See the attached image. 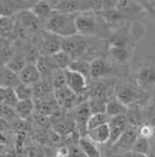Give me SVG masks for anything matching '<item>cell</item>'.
<instances>
[{
    "mask_svg": "<svg viewBox=\"0 0 155 157\" xmlns=\"http://www.w3.org/2000/svg\"><path fill=\"white\" fill-rule=\"evenodd\" d=\"M75 25L78 35L86 38H104L109 35L110 26L96 11H86L76 14Z\"/></svg>",
    "mask_w": 155,
    "mask_h": 157,
    "instance_id": "1",
    "label": "cell"
},
{
    "mask_svg": "<svg viewBox=\"0 0 155 157\" xmlns=\"http://www.w3.org/2000/svg\"><path fill=\"white\" fill-rule=\"evenodd\" d=\"M76 14H67L54 11L49 19L43 24V29L52 33L59 38H68L76 35V25H75Z\"/></svg>",
    "mask_w": 155,
    "mask_h": 157,
    "instance_id": "2",
    "label": "cell"
},
{
    "mask_svg": "<svg viewBox=\"0 0 155 157\" xmlns=\"http://www.w3.org/2000/svg\"><path fill=\"white\" fill-rule=\"evenodd\" d=\"M93 38H86L82 35H72L68 38H62V44H61V51L67 53L72 60L82 59L84 54L88 53V51L92 49V42L91 40Z\"/></svg>",
    "mask_w": 155,
    "mask_h": 157,
    "instance_id": "3",
    "label": "cell"
},
{
    "mask_svg": "<svg viewBox=\"0 0 155 157\" xmlns=\"http://www.w3.org/2000/svg\"><path fill=\"white\" fill-rule=\"evenodd\" d=\"M140 89L129 82H118L113 88V96H116L126 107L140 102Z\"/></svg>",
    "mask_w": 155,
    "mask_h": 157,
    "instance_id": "4",
    "label": "cell"
},
{
    "mask_svg": "<svg viewBox=\"0 0 155 157\" xmlns=\"http://www.w3.org/2000/svg\"><path fill=\"white\" fill-rule=\"evenodd\" d=\"M65 80L67 87L77 96H85L89 98V82L88 78L82 74L72 72L70 69H65Z\"/></svg>",
    "mask_w": 155,
    "mask_h": 157,
    "instance_id": "5",
    "label": "cell"
},
{
    "mask_svg": "<svg viewBox=\"0 0 155 157\" xmlns=\"http://www.w3.org/2000/svg\"><path fill=\"white\" fill-rule=\"evenodd\" d=\"M72 117L75 121L76 130L79 137H86L88 134V122L91 116V110L88 105V101L79 103L77 107H75L72 111Z\"/></svg>",
    "mask_w": 155,
    "mask_h": 157,
    "instance_id": "6",
    "label": "cell"
},
{
    "mask_svg": "<svg viewBox=\"0 0 155 157\" xmlns=\"http://www.w3.org/2000/svg\"><path fill=\"white\" fill-rule=\"evenodd\" d=\"M136 138H138L136 128H133V127L128 125L127 129L121 134V136L117 140L116 143L112 144L110 147V150H109L110 151V156L131 151L133 144L136 141Z\"/></svg>",
    "mask_w": 155,
    "mask_h": 157,
    "instance_id": "7",
    "label": "cell"
},
{
    "mask_svg": "<svg viewBox=\"0 0 155 157\" xmlns=\"http://www.w3.org/2000/svg\"><path fill=\"white\" fill-rule=\"evenodd\" d=\"M39 42V46L36 47L39 48L41 55H54L61 51L62 38L43 29V32L40 35Z\"/></svg>",
    "mask_w": 155,
    "mask_h": 157,
    "instance_id": "8",
    "label": "cell"
},
{
    "mask_svg": "<svg viewBox=\"0 0 155 157\" xmlns=\"http://www.w3.org/2000/svg\"><path fill=\"white\" fill-rule=\"evenodd\" d=\"M54 98H55L58 107L65 111H72L75 107H77L81 103L79 98L71 92L67 86L55 89L54 90Z\"/></svg>",
    "mask_w": 155,
    "mask_h": 157,
    "instance_id": "9",
    "label": "cell"
},
{
    "mask_svg": "<svg viewBox=\"0 0 155 157\" xmlns=\"http://www.w3.org/2000/svg\"><path fill=\"white\" fill-rule=\"evenodd\" d=\"M52 129L62 140H71L75 137L79 138L71 111L67 114V116L62 121H59L55 124H52Z\"/></svg>",
    "mask_w": 155,
    "mask_h": 157,
    "instance_id": "10",
    "label": "cell"
},
{
    "mask_svg": "<svg viewBox=\"0 0 155 157\" xmlns=\"http://www.w3.org/2000/svg\"><path fill=\"white\" fill-rule=\"evenodd\" d=\"M113 73V65L110 60L103 56H98L91 60L90 62V78L100 80L110 76Z\"/></svg>",
    "mask_w": 155,
    "mask_h": 157,
    "instance_id": "11",
    "label": "cell"
},
{
    "mask_svg": "<svg viewBox=\"0 0 155 157\" xmlns=\"http://www.w3.org/2000/svg\"><path fill=\"white\" fill-rule=\"evenodd\" d=\"M14 18H15L16 22L19 24L20 26L26 31L27 34L36 33L40 29L41 24H42V22L32 13L31 10L22 11V12H20V13L16 14ZM42 26H43V24H42Z\"/></svg>",
    "mask_w": 155,
    "mask_h": 157,
    "instance_id": "12",
    "label": "cell"
},
{
    "mask_svg": "<svg viewBox=\"0 0 155 157\" xmlns=\"http://www.w3.org/2000/svg\"><path fill=\"white\" fill-rule=\"evenodd\" d=\"M109 128H110V140L107 142V145L111 147L112 144L117 142V140L121 136L124 131L127 129V120L125 117V115L120 116H114L109 120Z\"/></svg>",
    "mask_w": 155,
    "mask_h": 157,
    "instance_id": "13",
    "label": "cell"
},
{
    "mask_svg": "<svg viewBox=\"0 0 155 157\" xmlns=\"http://www.w3.org/2000/svg\"><path fill=\"white\" fill-rule=\"evenodd\" d=\"M138 85L141 88H149L155 86V61L153 63H145L136 74Z\"/></svg>",
    "mask_w": 155,
    "mask_h": 157,
    "instance_id": "14",
    "label": "cell"
},
{
    "mask_svg": "<svg viewBox=\"0 0 155 157\" xmlns=\"http://www.w3.org/2000/svg\"><path fill=\"white\" fill-rule=\"evenodd\" d=\"M143 105L141 102H136L127 107L125 117L127 120V124L133 128H138L143 123Z\"/></svg>",
    "mask_w": 155,
    "mask_h": 157,
    "instance_id": "15",
    "label": "cell"
},
{
    "mask_svg": "<svg viewBox=\"0 0 155 157\" xmlns=\"http://www.w3.org/2000/svg\"><path fill=\"white\" fill-rule=\"evenodd\" d=\"M36 67L39 69L41 78L50 80L52 75L57 71V66L55 65L52 55H40V58L36 61Z\"/></svg>",
    "mask_w": 155,
    "mask_h": 157,
    "instance_id": "16",
    "label": "cell"
},
{
    "mask_svg": "<svg viewBox=\"0 0 155 157\" xmlns=\"http://www.w3.org/2000/svg\"><path fill=\"white\" fill-rule=\"evenodd\" d=\"M116 10L124 18L127 17H139L138 14L143 13V8L139 2L134 1H117Z\"/></svg>",
    "mask_w": 155,
    "mask_h": 157,
    "instance_id": "17",
    "label": "cell"
},
{
    "mask_svg": "<svg viewBox=\"0 0 155 157\" xmlns=\"http://www.w3.org/2000/svg\"><path fill=\"white\" fill-rule=\"evenodd\" d=\"M20 82L27 86H34L41 80V74L36 65L34 63H27V66L21 71L19 74Z\"/></svg>",
    "mask_w": 155,
    "mask_h": 157,
    "instance_id": "18",
    "label": "cell"
},
{
    "mask_svg": "<svg viewBox=\"0 0 155 157\" xmlns=\"http://www.w3.org/2000/svg\"><path fill=\"white\" fill-rule=\"evenodd\" d=\"M20 83L19 75L11 71L6 65L0 67V88H14Z\"/></svg>",
    "mask_w": 155,
    "mask_h": 157,
    "instance_id": "19",
    "label": "cell"
},
{
    "mask_svg": "<svg viewBox=\"0 0 155 157\" xmlns=\"http://www.w3.org/2000/svg\"><path fill=\"white\" fill-rule=\"evenodd\" d=\"M32 13L38 18V19L45 24L47 20L49 19V17L54 12V8L50 5V1H45V0H40L35 1V4L31 8Z\"/></svg>",
    "mask_w": 155,
    "mask_h": 157,
    "instance_id": "20",
    "label": "cell"
},
{
    "mask_svg": "<svg viewBox=\"0 0 155 157\" xmlns=\"http://www.w3.org/2000/svg\"><path fill=\"white\" fill-rule=\"evenodd\" d=\"M86 137L96 144H107L110 140V128L109 124L99 125L97 128L88 131Z\"/></svg>",
    "mask_w": 155,
    "mask_h": 157,
    "instance_id": "21",
    "label": "cell"
},
{
    "mask_svg": "<svg viewBox=\"0 0 155 157\" xmlns=\"http://www.w3.org/2000/svg\"><path fill=\"white\" fill-rule=\"evenodd\" d=\"M127 110V107L123 105L116 96H110L106 103V108H105V114L107 115V117H114V116H120V115H125Z\"/></svg>",
    "mask_w": 155,
    "mask_h": 157,
    "instance_id": "22",
    "label": "cell"
},
{
    "mask_svg": "<svg viewBox=\"0 0 155 157\" xmlns=\"http://www.w3.org/2000/svg\"><path fill=\"white\" fill-rule=\"evenodd\" d=\"M14 109H15V113L20 120L26 121L29 117H32V115L34 114L35 105H34L33 100H23V101H19Z\"/></svg>",
    "mask_w": 155,
    "mask_h": 157,
    "instance_id": "23",
    "label": "cell"
},
{
    "mask_svg": "<svg viewBox=\"0 0 155 157\" xmlns=\"http://www.w3.org/2000/svg\"><path fill=\"white\" fill-rule=\"evenodd\" d=\"M15 27L14 17H0V38L2 39H12Z\"/></svg>",
    "mask_w": 155,
    "mask_h": 157,
    "instance_id": "24",
    "label": "cell"
},
{
    "mask_svg": "<svg viewBox=\"0 0 155 157\" xmlns=\"http://www.w3.org/2000/svg\"><path fill=\"white\" fill-rule=\"evenodd\" d=\"M77 143L86 157H103L100 150L97 148V144L93 143L88 137H79Z\"/></svg>",
    "mask_w": 155,
    "mask_h": 157,
    "instance_id": "25",
    "label": "cell"
},
{
    "mask_svg": "<svg viewBox=\"0 0 155 157\" xmlns=\"http://www.w3.org/2000/svg\"><path fill=\"white\" fill-rule=\"evenodd\" d=\"M111 58L117 61L118 63H125L127 62L129 58V49L127 46H120V45H110L109 46Z\"/></svg>",
    "mask_w": 155,
    "mask_h": 157,
    "instance_id": "26",
    "label": "cell"
},
{
    "mask_svg": "<svg viewBox=\"0 0 155 157\" xmlns=\"http://www.w3.org/2000/svg\"><path fill=\"white\" fill-rule=\"evenodd\" d=\"M68 69H70L72 72L82 74L88 80L90 78V62L88 60H82V59L72 60Z\"/></svg>",
    "mask_w": 155,
    "mask_h": 157,
    "instance_id": "27",
    "label": "cell"
},
{
    "mask_svg": "<svg viewBox=\"0 0 155 157\" xmlns=\"http://www.w3.org/2000/svg\"><path fill=\"white\" fill-rule=\"evenodd\" d=\"M6 66L11 71H13L15 74L19 75L20 73H21V71L27 66V61L25 59V56L21 53H19V54H14L13 56L7 61Z\"/></svg>",
    "mask_w": 155,
    "mask_h": 157,
    "instance_id": "28",
    "label": "cell"
},
{
    "mask_svg": "<svg viewBox=\"0 0 155 157\" xmlns=\"http://www.w3.org/2000/svg\"><path fill=\"white\" fill-rule=\"evenodd\" d=\"M109 120L107 115L105 113H97V114H91L90 118H89V122H88V131L92 130L95 128H97L99 125H103L109 123Z\"/></svg>",
    "mask_w": 155,
    "mask_h": 157,
    "instance_id": "29",
    "label": "cell"
},
{
    "mask_svg": "<svg viewBox=\"0 0 155 157\" xmlns=\"http://www.w3.org/2000/svg\"><path fill=\"white\" fill-rule=\"evenodd\" d=\"M52 58L54 60V62H55V65L57 66L58 69H62V71L68 69L71 63V61H72L70 56L67 53L63 52V51H59L58 53L52 55Z\"/></svg>",
    "mask_w": 155,
    "mask_h": 157,
    "instance_id": "30",
    "label": "cell"
},
{
    "mask_svg": "<svg viewBox=\"0 0 155 157\" xmlns=\"http://www.w3.org/2000/svg\"><path fill=\"white\" fill-rule=\"evenodd\" d=\"M150 147H152V143L150 141L147 140V138H142V137H138L136 141L134 142L133 147H132V150L136 154H140V155H145L147 156V154L150 150Z\"/></svg>",
    "mask_w": 155,
    "mask_h": 157,
    "instance_id": "31",
    "label": "cell"
},
{
    "mask_svg": "<svg viewBox=\"0 0 155 157\" xmlns=\"http://www.w3.org/2000/svg\"><path fill=\"white\" fill-rule=\"evenodd\" d=\"M16 98L19 101H23V100H33V87L32 86L23 85L20 82L16 87L13 88Z\"/></svg>",
    "mask_w": 155,
    "mask_h": 157,
    "instance_id": "32",
    "label": "cell"
},
{
    "mask_svg": "<svg viewBox=\"0 0 155 157\" xmlns=\"http://www.w3.org/2000/svg\"><path fill=\"white\" fill-rule=\"evenodd\" d=\"M0 118L5 120L9 124H12L19 117H18V115H16L14 108L9 107V105H4V103H0Z\"/></svg>",
    "mask_w": 155,
    "mask_h": 157,
    "instance_id": "33",
    "label": "cell"
},
{
    "mask_svg": "<svg viewBox=\"0 0 155 157\" xmlns=\"http://www.w3.org/2000/svg\"><path fill=\"white\" fill-rule=\"evenodd\" d=\"M143 123L155 127V102H149L148 105H143Z\"/></svg>",
    "mask_w": 155,
    "mask_h": 157,
    "instance_id": "34",
    "label": "cell"
},
{
    "mask_svg": "<svg viewBox=\"0 0 155 157\" xmlns=\"http://www.w3.org/2000/svg\"><path fill=\"white\" fill-rule=\"evenodd\" d=\"M109 98H89L88 105L91 110V114H97V113H105L106 103Z\"/></svg>",
    "mask_w": 155,
    "mask_h": 157,
    "instance_id": "35",
    "label": "cell"
},
{
    "mask_svg": "<svg viewBox=\"0 0 155 157\" xmlns=\"http://www.w3.org/2000/svg\"><path fill=\"white\" fill-rule=\"evenodd\" d=\"M52 85L54 90L55 89H58V88H62V87H65L67 86V80H65V73L64 71L62 69H57L56 72L52 75Z\"/></svg>",
    "mask_w": 155,
    "mask_h": 157,
    "instance_id": "36",
    "label": "cell"
},
{
    "mask_svg": "<svg viewBox=\"0 0 155 157\" xmlns=\"http://www.w3.org/2000/svg\"><path fill=\"white\" fill-rule=\"evenodd\" d=\"M19 100L16 98V94L14 92L13 88H7L5 89V98H4V105H9L12 108H15V105H18Z\"/></svg>",
    "mask_w": 155,
    "mask_h": 157,
    "instance_id": "37",
    "label": "cell"
},
{
    "mask_svg": "<svg viewBox=\"0 0 155 157\" xmlns=\"http://www.w3.org/2000/svg\"><path fill=\"white\" fill-rule=\"evenodd\" d=\"M154 128L155 127H152V125L147 124V123H142L140 127H138V128H136L138 137L150 140L152 136H153V132H154Z\"/></svg>",
    "mask_w": 155,
    "mask_h": 157,
    "instance_id": "38",
    "label": "cell"
},
{
    "mask_svg": "<svg viewBox=\"0 0 155 157\" xmlns=\"http://www.w3.org/2000/svg\"><path fill=\"white\" fill-rule=\"evenodd\" d=\"M78 142V141H77ZM67 157H86L85 154L79 148L78 143H72L71 145H68V155Z\"/></svg>",
    "mask_w": 155,
    "mask_h": 157,
    "instance_id": "39",
    "label": "cell"
},
{
    "mask_svg": "<svg viewBox=\"0 0 155 157\" xmlns=\"http://www.w3.org/2000/svg\"><path fill=\"white\" fill-rule=\"evenodd\" d=\"M110 157H147L145 155H140L136 154L134 151H127V152H123V154H117V155H112Z\"/></svg>",
    "mask_w": 155,
    "mask_h": 157,
    "instance_id": "40",
    "label": "cell"
},
{
    "mask_svg": "<svg viewBox=\"0 0 155 157\" xmlns=\"http://www.w3.org/2000/svg\"><path fill=\"white\" fill-rule=\"evenodd\" d=\"M11 124L5 121V120H2V118H0V132H8V131H11Z\"/></svg>",
    "mask_w": 155,
    "mask_h": 157,
    "instance_id": "41",
    "label": "cell"
},
{
    "mask_svg": "<svg viewBox=\"0 0 155 157\" xmlns=\"http://www.w3.org/2000/svg\"><path fill=\"white\" fill-rule=\"evenodd\" d=\"M8 40L6 39H2V38H0V52L4 49V48H6L7 46H8Z\"/></svg>",
    "mask_w": 155,
    "mask_h": 157,
    "instance_id": "42",
    "label": "cell"
},
{
    "mask_svg": "<svg viewBox=\"0 0 155 157\" xmlns=\"http://www.w3.org/2000/svg\"><path fill=\"white\" fill-rule=\"evenodd\" d=\"M147 157H155V145H152L150 147V150L147 154Z\"/></svg>",
    "mask_w": 155,
    "mask_h": 157,
    "instance_id": "43",
    "label": "cell"
},
{
    "mask_svg": "<svg viewBox=\"0 0 155 157\" xmlns=\"http://www.w3.org/2000/svg\"><path fill=\"white\" fill-rule=\"evenodd\" d=\"M4 98H5V89L0 88V103L4 102Z\"/></svg>",
    "mask_w": 155,
    "mask_h": 157,
    "instance_id": "44",
    "label": "cell"
},
{
    "mask_svg": "<svg viewBox=\"0 0 155 157\" xmlns=\"http://www.w3.org/2000/svg\"><path fill=\"white\" fill-rule=\"evenodd\" d=\"M7 150V147L6 145H2V144H0V155H2L4 152H6Z\"/></svg>",
    "mask_w": 155,
    "mask_h": 157,
    "instance_id": "45",
    "label": "cell"
},
{
    "mask_svg": "<svg viewBox=\"0 0 155 157\" xmlns=\"http://www.w3.org/2000/svg\"><path fill=\"white\" fill-rule=\"evenodd\" d=\"M0 157H13V155H12L9 151H6V152H4L2 155H0Z\"/></svg>",
    "mask_w": 155,
    "mask_h": 157,
    "instance_id": "46",
    "label": "cell"
},
{
    "mask_svg": "<svg viewBox=\"0 0 155 157\" xmlns=\"http://www.w3.org/2000/svg\"><path fill=\"white\" fill-rule=\"evenodd\" d=\"M149 141H150L152 145H155V128H154V132H153V136H152V138Z\"/></svg>",
    "mask_w": 155,
    "mask_h": 157,
    "instance_id": "47",
    "label": "cell"
},
{
    "mask_svg": "<svg viewBox=\"0 0 155 157\" xmlns=\"http://www.w3.org/2000/svg\"><path fill=\"white\" fill-rule=\"evenodd\" d=\"M154 4H155V2H154ZM150 7H152V10H153V13H155V5H152Z\"/></svg>",
    "mask_w": 155,
    "mask_h": 157,
    "instance_id": "48",
    "label": "cell"
}]
</instances>
